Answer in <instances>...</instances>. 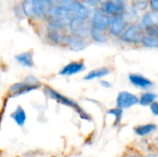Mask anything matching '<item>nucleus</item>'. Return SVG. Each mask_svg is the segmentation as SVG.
Returning a JSON list of instances; mask_svg holds the SVG:
<instances>
[{
	"label": "nucleus",
	"instance_id": "obj_1",
	"mask_svg": "<svg viewBox=\"0 0 158 157\" xmlns=\"http://www.w3.org/2000/svg\"><path fill=\"white\" fill-rule=\"evenodd\" d=\"M68 27V23L56 20V19H49L48 27H47V37L48 39L56 44H62L66 43V38L68 34L66 33V29Z\"/></svg>",
	"mask_w": 158,
	"mask_h": 157
},
{
	"label": "nucleus",
	"instance_id": "obj_2",
	"mask_svg": "<svg viewBox=\"0 0 158 157\" xmlns=\"http://www.w3.org/2000/svg\"><path fill=\"white\" fill-rule=\"evenodd\" d=\"M67 28L69 30L71 35H74L82 39H87L89 37V34H90L89 19L73 17L69 21Z\"/></svg>",
	"mask_w": 158,
	"mask_h": 157
},
{
	"label": "nucleus",
	"instance_id": "obj_3",
	"mask_svg": "<svg viewBox=\"0 0 158 157\" xmlns=\"http://www.w3.org/2000/svg\"><path fill=\"white\" fill-rule=\"evenodd\" d=\"M45 91L46 93H48V95L50 97H52L53 99H56L58 103L62 104V105H65L67 106H69L71 108H73L78 114L79 116L82 118V119H86V120H89L90 119V117L86 114V112L75 102H73L72 100L67 98L66 96L64 95H61L60 93H58L57 92H56L55 90H53L52 88L50 87H45Z\"/></svg>",
	"mask_w": 158,
	"mask_h": 157
},
{
	"label": "nucleus",
	"instance_id": "obj_4",
	"mask_svg": "<svg viewBox=\"0 0 158 157\" xmlns=\"http://www.w3.org/2000/svg\"><path fill=\"white\" fill-rule=\"evenodd\" d=\"M89 22L90 30L106 32L108 26V17L106 16L99 7H94L92 10Z\"/></svg>",
	"mask_w": 158,
	"mask_h": 157
},
{
	"label": "nucleus",
	"instance_id": "obj_5",
	"mask_svg": "<svg viewBox=\"0 0 158 157\" xmlns=\"http://www.w3.org/2000/svg\"><path fill=\"white\" fill-rule=\"evenodd\" d=\"M143 34H144L143 30H142L138 26V24L131 23L128 25V27L119 36V39L122 42L129 43H139Z\"/></svg>",
	"mask_w": 158,
	"mask_h": 157
},
{
	"label": "nucleus",
	"instance_id": "obj_6",
	"mask_svg": "<svg viewBox=\"0 0 158 157\" xmlns=\"http://www.w3.org/2000/svg\"><path fill=\"white\" fill-rule=\"evenodd\" d=\"M129 23L123 15L108 17V33L113 37H119L125 29L128 27Z\"/></svg>",
	"mask_w": 158,
	"mask_h": 157
},
{
	"label": "nucleus",
	"instance_id": "obj_7",
	"mask_svg": "<svg viewBox=\"0 0 158 157\" xmlns=\"http://www.w3.org/2000/svg\"><path fill=\"white\" fill-rule=\"evenodd\" d=\"M66 7L69 9L72 18L77 17V18L86 19H90L92 9L88 7L87 6H85L84 3L81 0H75Z\"/></svg>",
	"mask_w": 158,
	"mask_h": 157
},
{
	"label": "nucleus",
	"instance_id": "obj_8",
	"mask_svg": "<svg viewBox=\"0 0 158 157\" xmlns=\"http://www.w3.org/2000/svg\"><path fill=\"white\" fill-rule=\"evenodd\" d=\"M100 5H101V6L99 7L100 10L107 17L121 16L124 15L125 13L126 6L119 5L111 0H103Z\"/></svg>",
	"mask_w": 158,
	"mask_h": 157
},
{
	"label": "nucleus",
	"instance_id": "obj_9",
	"mask_svg": "<svg viewBox=\"0 0 158 157\" xmlns=\"http://www.w3.org/2000/svg\"><path fill=\"white\" fill-rule=\"evenodd\" d=\"M47 18H49V19H56L69 23L72 17L66 6H62L59 5H52L48 10Z\"/></svg>",
	"mask_w": 158,
	"mask_h": 157
},
{
	"label": "nucleus",
	"instance_id": "obj_10",
	"mask_svg": "<svg viewBox=\"0 0 158 157\" xmlns=\"http://www.w3.org/2000/svg\"><path fill=\"white\" fill-rule=\"evenodd\" d=\"M41 87V84H39L37 81H22L13 84L9 88V93L11 96H18L23 93H26L28 92H31L32 90H36Z\"/></svg>",
	"mask_w": 158,
	"mask_h": 157
},
{
	"label": "nucleus",
	"instance_id": "obj_11",
	"mask_svg": "<svg viewBox=\"0 0 158 157\" xmlns=\"http://www.w3.org/2000/svg\"><path fill=\"white\" fill-rule=\"evenodd\" d=\"M32 14L34 18L44 19L47 17L48 10L53 5L50 0H31Z\"/></svg>",
	"mask_w": 158,
	"mask_h": 157
},
{
	"label": "nucleus",
	"instance_id": "obj_12",
	"mask_svg": "<svg viewBox=\"0 0 158 157\" xmlns=\"http://www.w3.org/2000/svg\"><path fill=\"white\" fill-rule=\"evenodd\" d=\"M139 103V98L128 92H121L117 97V105L118 108H129Z\"/></svg>",
	"mask_w": 158,
	"mask_h": 157
},
{
	"label": "nucleus",
	"instance_id": "obj_13",
	"mask_svg": "<svg viewBox=\"0 0 158 157\" xmlns=\"http://www.w3.org/2000/svg\"><path fill=\"white\" fill-rule=\"evenodd\" d=\"M158 22V14L157 12L155 11H147L144 14L142 15V17L139 19V22L137 23L138 26L142 29L144 30L148 27L152 26H157Z\"/></svg>",
	"mask_w": 158,
	"mask_h": 157
},
{
	"label": "nucleus",
	"instance_id": "obj_14",
	"mask_svg": "<svg viewBox=\"0 0 158 157\" xmlns=\"http://www.w3.org/2000/svg\"><path fill=\"white\" fill-rule=\"evenodd\" d=\"M65 43H67L68 46L71 50L76 51V52L82 51L89 45V43L87 42L86 39H82V38L77 37V36H74L71 34H69L67 36Z\"/></svg>",
	"mask_w": 158,
	"mask_h": 157
},
{
	"label": "nucleus",
	"instance_id": "obj_15",
	"mask_svg": "<svg viewBox=\"0 0 158 157\" xmlns=\"http://www.w3.org/2000/svg\"><path fill=\"white\" fill-rule=\"evenodd\" d=\"M84 68H85V66H84L83 62L74 61V62H70L69 64L66 65L59 71V74L63 75V76H71V75L81 72Z\"/></svg>",
	"mask_w": 158,
	"mask_h": 157
},
{
	"label": "nucleus",
	"instance_id": "obj_16",
	"mask_svg": "<svg viewBox=\"0 0 158 157\" xmlns=\"http://www.w3.org/2000/svg\"><path fill=\"white\" fill-rule=\"evenodd\" d=\"M129 79L133 85L142 89H148L154 85V83L150 80L140 74H131L129 76Z\"/></svg>",
	"mask_w": 158,
	"mask_h": 157
},
{
	"label": "nucleus",
	"instance_id": "obj_17",
	"mask_svg": "<svg viewBox=\"0 0 158 157\" xmlns=\"http://www.w3.org/2000/svg\"><path fill=\"white\" fill-rule=\"evenodd\" d=\"M15 59L21 64L24 67L27 68H31L33 66V58H32V53L28 51V52H23L15 56Z\"/></svg>",
	"mask_w": 158,
	"mask_h": 157
},
{
	"label": "nucleus",
	"instance_id": "obj_18",
	"mask_svg": "<svg viewBox=\"0 0 158 157\" xmlns=\"http://www.w3.org/2000/svg\"><path fill=\"white\" fill-rule=\"evenodd\" d=\"M11 118L15 121V123L18 126L23 127V125L26 122V118H27L25 110L21 106H18L16 108V110L11 114Z\"/></svg>",
	"mask_w": 158,
	"mask_h": 157
},
{
	"label": "nucleus",
	"instance_id": "obj_19",
	"mask_svg": "<svg viewBox=\"0 0 158 157\" xmlns=\"http://www.w3.org/2000/svg\"><path fill=\"white\" fill-rule=\"evenodd\" d=\"M110 73V70L108 68H96V69H94L92 71H90L85 77H84V80L85 81H92V80H94V79H98V78H102V77H105L106 75H108Z\"/></svg>",
	"mask_w": 158,
	"mask_h": 157
},
{
	"label": "nucleus",
	"instance_id": "obj_20",
	"mask_svg": "<svg viewBox=\"0 0 158 157\" xmlns=\"http://www.w3.org/2000/svg\"><path fill=\"white\" fill-rule=\"evenodd\" d=\"M156 130V126L155 124H146V125L137 126L136 128H134V132L139 136H146L154 132Z\"/></svg>",
	"mask_w": 158,
	"mask_h": 157
},
{
	"label": "nucleus",
	"instance_id": "obj_21",
	"mask_svg": "<svg viewBox=\"0 0 158 157\" xmlns=\"http://www.w3.org/2000/svg\"><path fill=\"white\" fill-rule=\"evenodd\" d=\"M126 19V20L129 22H134L135 20L138 19V17H139V11L134 7L132 6L131 5L130 6H126V8H125V13L123 15Z\"/></svg>",
	"mask_w": 158,
	"mask_h": 157
},
{
	"label": "nucleus",
	"instance_id": "obj_22",
	"mask_svg": "<svg viewBox=\"0 0 158 157\" xmlns=\"http://www.w3.org/2000/svg\"><path fill=\"white\" fill-rule=\"evenodd\" d=\"M157 95L154 93H144L141 95L139 99V103L141 105H151L153 103L156 102Z\"/></svg>",
	"mask_w": 158,
	"mask_h": 157
},
{
	"label": "nucleus",
	"instance_id": "obj_23",
	"mask_svg": "<svg viewBox=\"0 0 158 157\" xmlns=\"http://www.w3.org/2000/svg\"><path fill=\"white\" fill-rule=\"evenodd\" d=\"M143 46L149 47V48H156L158 46V39L157 37L155 36H150L143 34L141 42H140Z\"/></svg>",
	"mask_w": 158,
	"mask_h": 157
},
{
	"label": "nucleus",
	"instance_id": "obj_24",
	"mask_svg": "<svg viewBox=\"0 0 158 157\" xmlns=\"http://www.w3.org/2000/svg\"><path fill=\"white\" fill-rule=\"evenodd\" d=\"M20 9L22 12V15H24L27 18L33 17L32 14V2L31 0H22Z\"/></svg>",
	"mask_w": 158,
	"mask_h": 157
},
{
	"label": "nucleus",
	"instance_id": "obj_25",
	"mask_svg": "<svg viewBox=\"0 0 158 157\" xmlns=\"http://www.w3.org/2000/svg\"><path fill=\"white\" fill-rule=\"evenodd\" d=\"M89 37L92 38L93 41H94L95 43H105L107 40V35L106 32H103V31H93L90 30V34Z\"/></svg>",
	"mask_w": 158,
	"mask_h": 157
},
{
	"label": "nucleus",
	"instance_id": "obj_26",
	"mask_svg": "<svg viewBox=\"0 0 158 157\" xmlns=\"http://www.w3.org/2000/svg\"><path fill=\"white\" fill-rule=\"evenodd\" d=\"M133 4L131 5L134 6L138 11H143L148 7V0H132Z\"/></svg>",
	"mask_w": 158,
	"mask_h": 157
},
{
	"label": "nucleus",
	"instance_id": "obj_27",
	"mask_svg": "<svg viewBox=\"0 0 158 157\" xmlns=\"http://www.w3.org/2000/svg\"><path fill=\"white\" fill-rule=\"evenodd\" d=\"M144 34L146 35H150V36H155L157 37L158 33V28L157 26H152V27H148L146 29L143 30Z\"/></svg>",
	"mask_w": 158,
	"mask_h": 157
},
{
	"label": "nucleus",
	"instance_id": "obj_28",
	"mask_svg": "<svg viewBox=\"0 0 158 157\" xmlns=\"http://www.w3.org/2000/svg\"><path fill=\"white\" fill-rule=\"evenodd\" d=\"M108 115H113L115 116L116 118V120L117 122L119 121L121 119V117H122V109L120 108H116V109H111L108 111Z\"/></svg>",
	"mask_w": 158,
	"mask_h": 157
},
{
	"label": "nucleus",
	"instance_id": "obj_29",
	"mask_svg": "<svg viewBox=\"0 0 158 157\" xmlns=\"http://www.w3.org/2000/svg\"><path fill=\"white\" fill-rule=\"evenodd\" d=\"M148 6L151 8V11L157 12L158 0H148Z\"/></svg>",
	"mask_w": 158,
	"mask_h": 157
},
{
	"label": "nucleus",
	"instance_id": "obj_30",
	"mask_svg": "<svg viewBox=\"0 0 158 157\" xmlns=\"http://www.w3.org/2000/svg\"><path fill=\"white\" fill-rule=\"evenodd\" d=\"M75 0H56V5H59L62 6H68Z\"/></svg>",
	"mask_w": 158,
	"mask_h": 157
},
{
	"label": "nucleus",
	"instance_id": "obj_31",
	"mask_svg": "<svg viewBox=\"0 0 158 157\" xmlns=\"http://www.w3.org/2000/svg\"><path fill=\"white\" fill-rule=\"evenodd\" d=\"M150 108H151V111L152 113L155 115V116H157L158 115V105L156 102L153 103L151 105H150Z\"/></svg>",
	"mask_w": 158,
	"mask_h": 157
},
{
	"label": "nucleus",
	"instance_id": "obj_32",
	"mask_svg": "<svg viewBox=\"0 0 158 157\" xmlns=\"http://www.w3.org/2000/svg\"><path fill=\"white\" fill-rule=\"evenodd\" d=\"M115 3H118L119 5H122V6H127V3H128V0H111Z\"/></svg>",
	"mask_w": 158,
	"mask_h": 157
},
{
	"label": "nucleus",
	"instance_id": "obj_33",
	"mask_svg": "<svg viewBox=\"0 0 158 157\" xmlns=\"http://www.w3.org/2000/svg\"><path fill=\"white\" fill-rule=\"evenodd\" d=\"M100 83H101V85H102V86H104L105 88H110V87H111V84H110L109 82H107V81H100Z\"/></svg>",
	"mask_w": 158,
	"mask_h": 157
},
{
	"label": "nucleus",
	"instance_id": "obj_34",
	"mask_svg": "<svg viewBox=\"0 0 158 157\" xmlns=\"http://www.w3.org/2000/svg\"><path fill=\"white\" fill-rule=\"evenodd\" d=\"M128 157H141V156H139V155H130V156H128Z\"/></svg>",
	"mask_w": 158,
	"mask_h": 157
},
{
	"label": "nucleus",
	"instance_id": "obj_35",
	"mask_svg": "<svg viewBox=\"0 0 158 157\" xmlns=\"http://www.w3.org/2000/svg\"><path fill=\"white\" fill-rule=\"evenodd\" d=\"M51 1V3L53 4V5H56V0H50Z\"/></svg>",
	"mask_w": 158,
	"mask_h": 157
},
{
	"label": "nucleus",
	"instance_id": "obj_36",
	"mask_svg": "<svg viewBox=\"0 0 158 157\" xmlns=\"http://www.w3.org/2000/svg\"><path fill=\"white\" fill-rule=\"evenodd\" d=\"M148 157H157V155H150Z\"/></svg>",
	"mask_w": 158,
	"mask_h": 157
}]
</instances>
